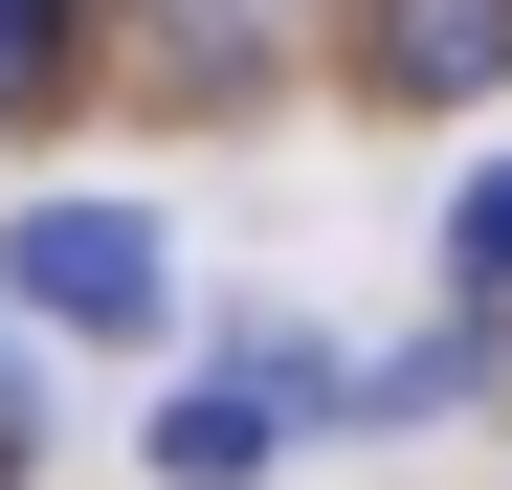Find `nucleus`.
<instances>
[{
    "instance_id": "obj_1",
    "label": "nucleus",
    "mask_w": 512,
    "mask_h": 490,
    "mask_svg": "<svg viewBox=\"0 0 512 490\" xmlns=\"http://www.w3.org/2000/svg\"><path fill=\"white\" fill-rule=\"evenodd\" d=\"M0 290H23V312H67V335H156V223H134V201H23Z\"/></svg>"
},
{
    "instance_id": "obj_2",
    "label": "nucleus",
    "mask_w": 512,
    "mask_h": 490,
    "mask_svg": "<svg viewBox=\"0 0 512 490\" xmlns=\"http://www.w3.org/2000/svg\"><path fill=\"white\" fill-rule=\"evenodd\" d=\"M357 90H379V112H468V90H512V0H357Z\"/></svg>"
},
{
    "instance_id": "obj_3",
    "label": "nucleus",
    "mask_w": 512,
    "mask_h": 490,
    "mask_svg": "<svg viewBox=\"0 0 512 490\" xmlns=\"http://www.w3.org/2000/svg\"><path fill=\"white\" fill-rule=\"evenodd\" d=\"M290 424H312V401L223 357V379H179V401H156V490H245V468H268V446H290Z\"/></svg>"
},
{
    "instance_id": "obj_4",
    "label": "nucleus",
    "mask_w": 512,
    "mask_h": 490,
    "mask_svg": "<svg viewBox=\"0 0 512 490\" xmlns=\"http://www.w3.org/2000/svg\"><path fill=\"white\" fill-rule=\"evenodd\" d=\"M468 379H490V312H446V335H401V357H357V401H334V424H446Z\"/></svg>"
},
{
    "instance_id": "obj_5",
    "label": "nucleus",
    "mask_w": 512,
    "mask_h": 490,
    "mask_svg": "<svg viewBox=\"0 0 512 490\" xmlns=\"http://www.w3.org/2000/svg\"><path fill=\"white\" fill-rule=\"evenodd\" d=\"M156 23H179V67H201V90H245V67L290 45V0H156Z\"/></svg>"
},
{
    "instance_id": "obj_6",
    "label": "nucleus",
    "mask_w": 512,
    "mask_h": 490,
    "mask_svg": "<svg viewBox=\"0 0 512 490\" xmlns=\"http://www.w3.org/2000/svg\"><path fill=\"white\" fill-rule=\"evenodd\" d=\"M446 290H468V312H512V156L446 201Z\"/></svg>"
},
{
    "instance_id": "obj_7",
    "label": "nucleus",
    "mask_w": 512,
    "mask_h": 490,
    "mask_svg": "<svg viewBox=\"0 0 512 490\" xmlns=\"http://www.w3.org/2000/svg\"><path fill=\"white\" fill-rule=\"evenodd\" d=\"M67 45H90V0H0V112H45V90H67Z\"/></svg>"
},
{
    "instance_id": "obj_8",
    "label": "nucleus",
    "mask_w": 512,
    "mask_h": 490,
    "mask_svg": "<svg viewBox=\"0 0 512 490\" xmlns=\"http://www.w3.org/2000/svg\"><path fill=\"white\" fill-rule=\"evenodd\" d=\"M23 446H45V379H0V468H23Z\"/></svg>"
}]
</instances>
